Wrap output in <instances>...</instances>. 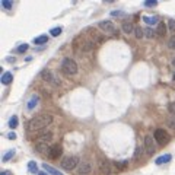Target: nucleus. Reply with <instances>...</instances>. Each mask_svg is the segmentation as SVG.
<instances>
[{"label": "nucleus", "mask_w": 175, "mask_h": 175, "mask_svg": "<svg viewBox=\"0 0 175 175\" xmlns=\"http://www.w3.org/2000/svg\"><path fill=\"white\" fill-rule=\"evenodd\" d=\"M54 121V117L51 114H40V115L34 117L28 123V130L29 131H40L42 128H47L48 125Z\"/></svg>", "instance_id": "nucleus-1"}, {"label": "nucleus", "mask_w": 175, "mask_h": 175, "mask_svg": "<svg viewBox=\"0 0 175 175\" xmlns=\"http://www.w3.org/2000/svg\"><path fill=\"white\" fill-rule=\"evenodd\" d=\"M95 45H96V44L92 41V40H89L86 35L77 37L75 40V47L79 48V50H82V51H92L95 48Z\"/></svg>", "instance_id": "nucleus-2"}, {"label": "nucleus", "mask_w": 175, "mask_h": 175, "mask_svg": "<svg viewBox=\"0 0 175 175\" xmlns=\"http://www.w3.org/2000/svg\"><path fill=\"white\" fill-rule=\"evenodd\" d=\"M61 72L67 76H73L77 73V64H76V61L73 58H63V61H61Z\"/></svg>", "instance_id": "nucleus-3"}, {"label": "nucleus", "mask_w": 175, "mask_h": 175, "mask_svg": "<svg viewBox=\"0 0 175 175\" xmlns=\"http://www.w3.org/2000/svg\"><path fill=\"white\" fill-rule=\"evenodd\" d=\"M61 168L63 169H66V171H72V169H75L76 167H79L80 165V159L79 156H76V155H70V156H66V158L61 159Z\"/></svg>", "instance_id": "nucleus-4"}, {"label": "nucleus", "mask_w": 175, "mask_h": 175, "mask_svg": "<svg viewBox=\"0 0 175 175\" xmlns=\"http://www.w3.org/2000/svg\"><path fill=\"white\" fill-rule=\"evenodd\" d=\"M98 169H99L101 175H111L112 174V165L107 158L99 156L98 158Z\"/></svg>", "instance_id": "nucleus-5"}, {"label": "nucleus", "mask_w": 175, "mask_h": 175, "mask_svg": "<svg viewBox=\"0 0 175 175\" xmlns=\"http://www.w3.org/2000/svg\"><path fill=\"white\" fill-rule=\"evenodd\" d=\"M85 35H86L89 40H92L95 44H102L104 40H105V37H104L102 34L98 32L95 28H86V29H85Z\"/></svg>", "instance_id": "nucleus-6"}, {"label": "nucleus", "mask_w": 175, "mask_h": 175, "mask_svg": "<svg viewBox=\"0 0 175 175\" xmlns=\"http://www.w3.org/2000/svg\"><path fill=\"white\" fill-rule=\"evenodd\" d=\"M41 77H42V80H44V82L54 85V86H60V83H61L57 76L54 75L51 70H47V69H44V70L41 72Z\"/></svg>", "instance_id": "nucleus-7"}, {"label": "nucleus", "mask_w": 175, "mask_h": 175, "mask_svg": "<svg viewBox=\"0 0 175 175\" xmlns=\"http://www.w3.org/2000/svg\"><path fill=\"white\" fill-rule=\"evenodd\" d=\"M98 28L101 31H104L105 34H111V35H118V31H117L115 25L111 22V21H101L98 24Z\"/></svg>", "instance_id": "nucleus-8"}, {"label": "nucleus", "mask_w": 175, "mask_h": 175, "mask_svg": "<svg viewBox=\"0 0 175 175\" xmlns=\"http://www.w3.org/2000/svg\"><path fill=\"white\" fill-rule=\"evenodd\" d=\"M153 139L155 142H158L159 144H167L169 142V134L167 133V130L164 128H156L155 133H153Z\"/></svg>", "instance_id": "nucleus-9"}, {"label": "nucleus", "mask_w": 175, "mask_h": 175, "mask_svg": "<svg viewBox=\"0 0 175 175\" xmlns=\"http://www.w3.org/2000/svg\"><path fill=\"white\" fill-rule=\"evenodd\" d=\"M155 139L152 137V136H144V140H143V146H144V150H146V153L147 155H153L155 152H156V144L153 142Z\"/></svg>", "instance_id": "nucleus-10"}, {"label": "nucleus", "mask_w": 175, "mask_h": 175, "mask_svg": "<svg viewBox=\"0 0 175 175\" xmlns=\"http://www.w3.org/2000/svg\"><path fill=\"white\" fill-rule=\"evenodd\" d=\"M61 153H63V147H61V144L56 143V144H51V146H50V150H48V156H50L51 159L60 158V156H61Z\"/></svg>", "instance_id": "nucleus-11"}, {"label": "nucleus", "mask_w": 175, "mask_h": 175, "mask_svg": "<svg viewBox=\"0 0 175 175\" xmlns=\"http://www.w3.org/2000/svg\"><path fill=\"white\" fill-rule=\"evenodd\" d=\"M93 171L91 162H82L79 167H77V174L79 175H91Z\"/></svg>", "instance_id": "nucleus-12"}, {"label": "nucleus", "mask_w": 175, "mask_h": 175, "mask_svg": "<svg viewBox=\"0 0 175 175\" xmlns=\"http://www.w3.org/2000/svg\"><path fill=\"white\" fill-rule=\"evenodd\" d=\"M53 137H54L53 131H42V133H38L37 134V140H38L37 143H47V144H48V142L53 140Z\"/></svg>", "instance_id": "nucleus-13"}, {"label": "nucleus", "mask_w": 175, "mask_h": 175, "mask_svg": "<svg viewBox=\"0 0 175 175\" xmlns=\"http://www.w3.org/2000/svg\"><path fill=\"white\" fill-rule=\"evenodd\" d=\"M42 168H44V171L47 172L48 175H63L58 169H56V168H53V167H50L48 164H42Z\"/></svg>", "instance_id": "nucleus-14"}, {"label": "nucleus", "mask_w": 175, "mask_h": 175, "mask_svg": "<svg viewBox=\"0 0 175 175\" xmlns=\"http://www.w3.org/2000/svg\"><path fill=\"white\" fill-rule=\"evenodd\" d=\"M143 19V22L144 24H147V25H156L158 26V24H159V18L158 16H152V18H149V16H143L142 18Z\"/></svg>", "instance_id": "nucleus-15"}, {"label": "nucleus", "mask_w": 175, "mask_h": 175, "mask_svg": "<svg viewBox=\"0 0 175 175\" xmlns=\"http://www.w3.org/2000/svg\"><path fill=\"white\" fill-rule=\"evenodd\" d=\"M12 80H13V75H12L10 72H5V73L2 75V83L3 85H10Z\"/></svg>", "instance_id": "nucleus-16"}, {"label": "nucleus", "mask_w": 175, "mask_h": 175, "mask_svg": "<svg viewBox=\"0 0 175 175\" xmlns=\"http://www.w3.org/2000/svg\"><path fill=\"white\" fill-rule=\"evenodd\" d=\"M171 159H172L171 155H162V156H158V158H156L155 164H156V165H164V164H168Z\"/></svg>", "instance_id": "nucleus-17"}, {"label": "nucleus", "mask_w": 175, "mask_h": 175, "mask_svg": "<svg viewBox=\"0 0 175 175\" xmlns=\"http://www.w3.org/2000/svg\"><path fill=\"white\" fill-rule=\"evenodd\" d=\"M121 28H123V31H124L127 35H130V34H133L134 31H136V28L133 26L131 22H124V24L121 25Z\"/></svg>", "instance_id": "nucleus-18"}, {"label": "nucleus", "mask_w": 175, "mask_h": 175, "mask_svg": "<svg viewBox=\"0 0 175 175\" xmlns=\"http://www.w3.org/2000/svg\"><path fill=\"white\" fill-rule=\"evenodd\" d=\"M35 147H37L38 152H41V153H44V155H48L50 146H48L47 143H37V144H35Z\"/></svg>", "instance_id": "nucleus-19"}, {"label": "nucleus", "mask_w": 175, "mask_h": 175, "mask_svg": "<svg viewBox=\"0 0 175 175\" xmlns=\"http://www.w3.org/2000/svg\"><path fill=\"white\" fill-rule=\"evenodd\" d=\"M156 34H158L159 37H165V34H167V25H165V22H159L158 26H156Z\"/></svg>", "instance_id": "nucleus-20"}, {"label": "nucleus", "mask_w": 175, "mask_h": 175, "mask_svg": "<svg viewBox=\"0 0 175 175\" xmlns=\"http://www.w3.org/2000/svg\"><path fill=\"white\" fill-rule=\"evenodd\" d=\"M38 101H40V96L38 95H32V98L29 99V102H28V109H34L35 107H37V104H38Z\"/></svg>", "instance_id": "nucleus-21"}, {"label": "nucleus", "mask_w": 175, "mask_h": 175, "mask_svg": "<svg viewBox=\"0 0 175 175\" xmlns=\"http://www.w3.org/2000/svg\"><path fill=\"white\" fill-rule=\"evenodd\" d=\"M47 41H48V35H40V37H37V38L34 40V44L41 45V44H45Z\"/></svg>", "instance_id": "nucleus-22"}, {"label": "nucleus", "mask_w": 175, "mask_h": 175, "mask_svg": "<svg viewBox=\"0 0 175 175\" xmlns=\"http://www.w3.org/2000/svg\"><path fill=\"white\" fill-rule=\"evenodd\" d=\"M142 152H143V149L140 147V146L136 147V150H134V160H137V162L142 160Z\"/></svg>", "instance_id": "nucleus-23"}, {"label": "nucleus", "mask_w": 175, "mask_h": 175, "mask_svg": "<svg viewBox=\"0 0 175 175\" xmlns=\"http://www.w3.org/2000/svg\"><path fill=\"white\" fill-rule=\"evenodd\" d=\"M61 32H63V28H61V26H57V28H53V29H51L50 35L51 37H58Z\"/></svg>", "instance_id": "nucleus-24"}, {"label": "nucleus", "mask_w": 175, "mask_h": 175, "mask_svg": "<svg viewBox=\"0 0 175 175\" xmlns=\"http://www.w3.org/2000/svg\"><path fill=\"white\" fill-rule=\"evenodd\" d=\"M134 35H136V38H143L144 37V29H142V26H137L136 28V31H134Z\"/></svg>", "instance_id": "nucleus-25"}, {"label": "nucleus", "mask_w": 175, "mask_h": 175, "mask_svg": "<svg viewBox=\"0 0 175 175\" xmlns=\"http://www.w3.org/2000/svg\"><path fill=\"white\" fill-rule=\"evenodd\" d=\"M28 168H29V171L34 172V174L38 172V165H37V162H34V160H31V162L28 164Z\"/></svg>", "instance_id": "nucleus-26"}, {"label": "nucleus", "mask_w": 175, "mask_h": 175, "mask_svg": "<svg viewBox=\"0 0 175 175\" xmlns=\"http://www.w3.org/2000/svg\"><path fill=\"white\" fill-rule=\"evenodd\" d=\"M13 156H15V150H8V152H6V155L3 156V162H8V160H10Z\"/></svg>", "instance_id": "nucleus-27"}, {"label": "nucleus", "mask_w": 175, "mask_h": 175, "mask_svg": "<svg viewBox=\"0 0 175 175\" xmlns=\"http://www.w3.org/2000/svg\"><path fill=\"white\" fill-rule=\"evenodd\" d=\"M144 35L147 38H153V35H156V29H152V28H146L144 29Z\"/></svg>", "instance_id": "nucleus-28"}, {"label": "nucleus", "mask_w": 175, "mask_h": 175, "mask_svg": "<svg viewBox=\"0 0 175 175\" xmlns=\"http://www.w3.org/2000/svg\"><path fill=\"white\" fill-rule=\"evenodd\" d=\"M9 127H10V128H16L18 127V117L16 115H13L9 120Z\"/></svg>", "instance_id": "nucleus-29"}, {"label": "nucleus", "mask_w": 175, "mask_h": 175, "mask_svg": "<svg viewBox=\"0 0 175 175\" xmlns=\"http://www.w3.org/2000/svg\"><path fill=\"white\" fill-rule=\"evenodd\" d=\"M112 165H115V168L117 169H118V171H121V169H125V168H127V162H114V164H112Z\"/></svg>", "instance_id": "nucleus-30"}, {"label": "nucleus", "mask_w": 175, "mask_h": 175, "mask_svg": "<svg viewBox=\"0 0 175 175\" xmlns=\"http://www.w3.org/2000/svg\"><path fill=\"white\" fill-rule=\"evenodd\" d=\"M156 5H158L156 0H146V2H144V6H146V8H155Z\"/></svg>", "instance_id": "nucleus-31"}, {"label": "nucleus", "mask_w": 175, "mask_h": 175, "mask_svg": "<svg viewBox=\"0 0 175 175\" xmlns=\"http://www.w3.org/2000/svg\"><path fill=\"white\" fill-rule=\"evenodd\" d=\"M111 16H114V18H124L125 15L121 12V10H112V12H111Z\"/></svg>", "instance_id": "nucleus-32"}, {"label": "nucleus", "mask_w": 175, "mask_h": 175, "mask_svg": "<svg viewBox=\"0 0 175 175\" xmlns=\"http://www.w3.org/2000/svg\"><path fill=\"white\" fill-rule=\"evenodd\" d=\"M28 48H29V45H28V44H21V45L16 48V51H18V53H25Z\"/></svg>", "instance_id": "nucleus-33"}, {"label": "nucleus", "mask_w": 175, "mask_h": 175, "mask_svg": "<svg viewBox=\"0 0 175 175\" xmlns=\"http://www.w3.org/2000/svg\"><path fill=\"white\" fill-rule=\"evenodd\" d=\"M168 28L171 32H175V19H169L168 21Z\"/></svg>", "instance_id": "nucleus-34"}, {"label": "nucleus", "mask_w": 175, "mask_h": 175, "mask_svg": "<svg viewBox=\"0 0 175 175\" xmlns=\"http://www.w3.org/2000/svg\"><path fill=\"white\" fill-rule=\"evenodd\" d=\"M2 6L5 9H10L12 6H13V3L10 2V0H2Z\"/></svg>", "instance_id": "nucleus-35"}, {"label": "nucleus", "mask_w": 175, "mask_h": 175, "mask_svg": "<svg viewBox=\"0 0 175 175\" xmlns=\"http://www.w3.org/2000/svg\"><path fill=\"white\" fill-rule=\"evenodd\" d=\"M168 45H169V48H172V50H175V35H174V37H171V38H169V41H168Z\"/></svg>", "instance_id": "nucleus-36"}, {"label": "nucleus", "mask_w": 175, "mask_h": 175, "mask_svg": "<svg viewBox=\"0 0 175 175\" xmlns=\"http://www.w3.org/2000/svg\"><path fill=\"white\" fill-rule=\"evenodd\" d=\"M168 125L172 127V128H175V115H172L171 118H168Z\"/></svg>", "instance_id": "nucleus-37"}, {"label": "nucleus", "mask_w": 175, "mask_h": 175, "mask_svg": "<svg viewBox=\"0 0 175 175\" xmlns=\"http://www.w3.org/2000/svg\"><path fill=\"white\" fill-rule=\"evenodd\" d=\"M168 111L172 114V115H175V102H172V104H169V107H168Z\"/></svg>", "instance_id": "nucleus-38"}, {"label": "nucleus", "mask_w": 175, "mask_h": 175, "mask_svg": "<svg viewBox=\"0 0 175 175\" xmlns=\"http://www.w3.org/2000/svg\"><path fill=\"white\" fill-rule=\"evenodd\" d=\"M8 139H10V140H15V139H16V134L13 133V131H12V133H9L8 134Z\"/></svg>", "instance_id": "nucleus-39"}, {"label": "nucleus", "mask_w": 175, "mask_h": 175, "mask_svg": "<svg viewBox=\"0 0 175 175\" xmlns=\"http://www.w3.org/2000/svg\"><path fill=\"white\" fill-rule=\"evenodd\" d=\"M0 175H12V174H10L9 171H3V172H2V174H0Z\"/></svg>", "instance_id": "nucleus-40"}, {"label": "nucleus", "mask_w": 175, "mask_h": 175, "mask_svg": "<svg viewBox=\"0 0 175 175\" xmlns=\"http://www.w3.org/2000/svg\"><path fill=\"white\" fill-rule=\"evenodd\" d=\"M6 60H8L9 63H12V61H15V58H12V57H8V58H6Z\"/></svg>", "instance_id": "nucleus-41"}, {"label": "nucleus", "mask_w": 175, "mask_h": 175, "mask_svg": "<svg viewBox=\"0 0 175 175\" xmlns=\"http://www.w3.org/2000/svg\"><path fill=\"white\" fill-rule=\"evenodd\" d=\"M172 66H174V67H175V57H174V58H172Z\"/></svg>", "instance_id": "nucleus-42"}, {"label": "nucleus", "mask_w": 175, "mask_h": 175, "mask_svg": "<svg viewBox=\"0 0 175 175\" xmlns=\"http://www.w3.org/2000/svg\"><path fill=\"white\" fill-rule=\"evenodd\" d=\"M38 175H47L45 172H38Z\"/></svg>", "instance_id": "nucleus-43"}]
</instances>
